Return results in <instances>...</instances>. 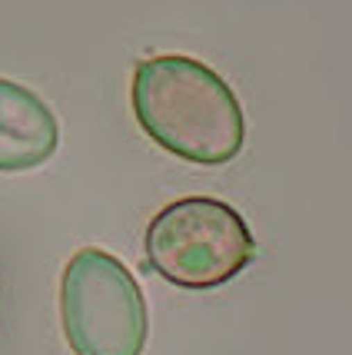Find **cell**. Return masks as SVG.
Wrapping results in <instances>:
<instances>
[{
  "mask_svg": "<svg viewBox=\"0 0 352 355\" xmlns=\"http://www.w3.org/2000/svg\"><path fill=\"white\" fill-rule=\"evenodd\" d=\"M146 266L180 289H219L256 259V236L240 209L216 196L167 202L143 236Z\"/></svg>",
  "mask_w": 352,
  "mask_h": 355,
  "instance_id": "2",
  "label": "cell"
},
{
  "mask_svg": "<svg viewBox=\"0 0 352 355\" xmlns=\"http://www.w3.org/2000/svg\"><path fill=\"white\" fill-rule=\"evenodd\" d=\"M60 325L74 355H143L150 312L140 282L117 256L83 246L60 276Z\"/></svg>",
  "mask_w": 352,
  "mask_h": 355,
  "instance_id": "3",
  "label": "cell"
},
{
  "mask_svg": "<svg viewBox=\"0 0 352 355\" xmlns=\"http://www.w3.org/2000/svg\"><path fill=\"white\" fill-rule=\"evenodd\" d=\"M130 103L156 146L199 166L230 163L246 143V116L233 87L196 57L160 53L140 60Z\"/></svg>",
  "mask_w": 352,
  "mask_h": 355,
  "instance_id": "1",
  "label": "cell"
},
{
  "mask_svg": "<svg viewBox=\"0 0 352 355\" xmlns=\"http://www.w3.org/2000/svg\"><path fill=\"white\" fill-rule=\"evenodd\" d=\"M60 146V126L44 96L0 77V173L44 166Z\"/></svg>",
  "mask_w": 352,
  "mask_h": 355,
  "instance_id": "4",
  "label": "cell"
}]
</instances>
